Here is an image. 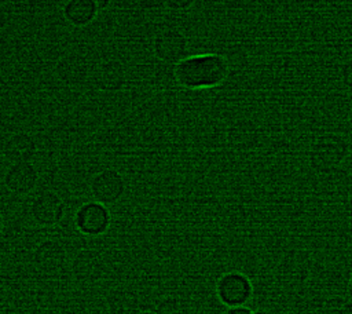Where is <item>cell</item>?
I'll list each match as a JSON object with an SVG mask.
<instances>
[{"label":"cell","instance_id":"1","mask_svg":"<svg viewBox=\"0 0 352 314\" xmlns=\"http://www.w3.org/2000/svg\"><path fill=\"white\" fill-rule=\"evenodd\" d=\"M231 72L228 59L217 52L187 55L173 66L175 81L186 90L216 88L226 83Z\"/></svg>","mask_w":352,"mask_h":314},{"label":"cell","instance_id":"2","mask_svg":"<svg viewBox=\"0 0 352 314\" xmlns=\"http://www.w3.org/2000/svg\"><path fill=\"white\" fill-rule=\"evenodd\" d=\"M351 151L348 139L338 132H323L312 139L307 151L309 168L320 175L337 171Z\"/></svg>","mask_w":352,"mask_h":314},{"label":"cell","instance_id":"3","mask_svg":"<svg viewBox=\"0 0 352 314\" xmlns=\"http://www.w3.org/2000/svg\"><path fill=\"white\" fill-rule=\"evenodd\" d=\"M216 297L226 307L246 306L254 293L252 280L239 270L223 273L214 285Z\"/></svg>","mask_w":352,"mask_h":314},{"label":"cell","instance_id":"4","mask_svg":"<svg viewBox=\"0 0 352 314\" xmlns=\"http://www.w3.org/2000/svg\"><path fill=\"white\" fill-rule=\"evenodd\" d=\"M89 191L94 201H98L106 207L113 205L124 197L126 191V182L122 174H120L117 169L104 168L91 178Z\"/></svg>","mask_w":352,"mask_h":314},{"label":"cell","instance_id":"5","mask_svg":"<svg viewBox=\"0 0 352 314\" xmlns=\"http://www.w3.org/2000/svg\"><path fill=\"white\" fill-rule=\"evenodd\" d=\"M111 224V213L109 208L98 201H87L74 212L76 229L88 237L104 234Z\"/></svg>","mask_w":352,"mask_h":314},{"label":"cell","instance_id":"6","mask_svg":"<svg viewBox=\"0 0 352 314\" xmlns=\"http://www.w3.org/2000/svg\"><path fill=\"white\" fill-rule=\"evenodd\" d=\"M30 218L43 227L58 224L65 215V202L60 196L52 190H45L36 196L29 207Z\"/></svg>","mask_w":352,"mask_h":314},{"label":"cell","instance_id":"7","mask_svg":"<svg viewBox=\"0 0 352 314\" xmlns=\"http://www.w3.org/2000/svg\"><path fill=\"white\" fill-rule=\"evenodd\" d=\"M154 55L165 63H179L187 56L188 39L177 29L160 32L153 40Z\"/></svg>","mask_w":352,"mask_h":314},{"label":"cell","instance_id":"8","mask_svg":"<svg viewBox=\"0 0 352 314\" xmlns=\"http://www.w3.org/2000/svg\"><path fill=\"white\" fill-rule=\"evenodd\" d=\"M70 270L77 282L94 284L104 275L106 263L98 251L81 249L74 255L70 263Z\"/></svg>","mask_w":352,"mask_h":314},{"label":"cell","instance_id":"9","mask_svg":"<svg viewBox=\"0 0 352 314\" xmlns=\"http://www.w3.org/2000/svg\"><path fill=\"white\" fill-rule=\"evenodd\" d=\"M34 267L45 274H54L60 271L67 262V251L65 245L58 240H43L33 251Z\"/></svg>","mask_w":352,"mask_h":314},{"label":"cell","instance_id":"10","mask_svg":"<svg viewBox=\"0 0 352 314\" xmlns=\"http://www.w3.org/2000/svg\"><path fill=\"white\" fill-rule=\"evenodd\" d=\"M3 183L6 189L16 196H26L32 193L38 183V171L30 163H15L4 172Z\"/></svg>","mask_w":352,"mask_h":314},{"label":"cell","instance_id":"11","mask_svg":"<svg viewBox=\"0 0 352 314\" xmlns=\"http://www.w3.org/2000/svg\"><path fill=\"white\" fill-rule=\"evenodd\" d=\"M37 153V142L28 132H15L4 143L3 154L11 163H30Z\"/></svg>","mask_w":352,"mask_h":314},{"label":"cell","instance_id":"12","mask_svg":"<svg viewBox=\"0 0 352 314\" xmlns=\"http://www.w3.org/2000/svg\"><path fill=\"white\" fill-rule=\"evenodd\" d=\"M55 73L62 83L67 85H80L87 80L89 74V67L82 56L70 54L58 61L55 66Z\"/></svg>","mask_w":352,"mask_h":314},{"label":"cell","instance_id":"13","mask_svg":"<svg viewBox=\"0 0 352 314\" xmlns=\"http://www.w3.org/2000/svg\"><path fill=\"white\" fill-rule=\"evenodd\" d=\"M126 74L120 61L100 63L94 73V83L102 91H118L125 85Z\"/></svg>","mask_w":352,"mask_h":314},{"label":"cell","instance_id":"14","mask_svg":"<svg viewBox=\"0 0 352 314\" xmlns=\"http://www.w3.org/2000/svg\"><path fill=\"white\" fill-rule=\"evenodd\" d=\"M96 0H67L62 7L63 18L76 28L89 25L98 15Z\"/></svg>","mask_w":352,"mask_h":314},{"label":"cell","instance_id":"15","mask_svg":"<svg viewBox=\"0 0 352 314\" xmlns=\"http://www.w3.org/2000/svg\"><path fill=\"white\" fill-rule=\"evenodd\" d=\"M165 6L168 7V10H172V11H186V10H188L194 6V1H190V0H169V1H165Z\"/></svg>","mask_w":352,"mask_h":314},{"label":"cell","instance_id":"16","mask_svg":"<svg viewBox=\"0 0 352 314\" xmlns=\"http://www.w3.org/2000/svg\"><path fill=\"white\" fill-rule=\"evenodd\" d=\"M253 311L248 306H239V307H227L223 314H252Z\"/></svg>","mask_w":352,"mask_h":314},{"label":"cell","instance_id":"17","mask_svg":"<svg viewBox=\"0 0 352 314\" xmlns=\"http://www.w3.org/2000/svg\"><path fill=\"white\" fill-rule=\"evenodd\" d=\"M8 18H10V15H8L7 8L0 3V32H1V30H4V28L7 26V23H8Z\"/></svg>","mask_w":352,"mask_h":314},{"label":"cell","instance_id":"18","mask_svg":"<svg viewBox=\"0 0 352 314\" xmlns=\"http://www.w3.org/2000/svg\"><path fill=\"white\" fill-rule=\"evenodd\" d=\"M334 314H352V300L351 302L344 300Z\"/></svg>","mask_w":352,"mask_h":314},{"label":"cell","instance_id":"19","mask_svg":"<svg viewBox=\"0 0 352 314\" xmlns=\"http://www.w3.org/2000/svg\"><path fill=\"white\" fill-rule=\"evenodd\" d=\"M252 314H272V313L268 310H264V308H258V310H254Z\"/></svg>","mask_w":352,"mask_h":314},{"label":"cell","instance_id":"20","mask_svg":"<svg viewBox=\"0 0 352 314\" xmlns=\"http://www.w3.org/2000/svg\"><path fill=\"white\" fill-rule=\"evenodd\" d=\"M348 291H349V293L352 295V271H351V274H349V280H348Z\"/></svg>","mask_w":352,"mask_h":314},{"label":"cell","instance_id":"21","mask_svg":"<svg viewBox=\"0 0 352 314\" xmlns=\"http://www.w3.org/2000/svg\"><path fill=\"white\" fill-rule=\"evenodd\" d=\"M3 229H4V218H3V215L0 212V234L3 233Z\"/></svg>","mask_w":352,"mask_h":314},{"label":"cell","instance_id":"22","mask_svg":"<svg viewBox=\"0 0 352 314\" xmlns=\"http://www.w3.org/2000/svg\"><path fill=\"white\" fill-rule=\"evenodd\" d=\"M135 314H158V313L151 311V310H142V311H138V313H135Z\"/></svg>","mask_w":352,"mask_h":314},{"label":"cell","instance_id":"23","mask_svg":"<svg viewBox=\"0 0 352 314\" xmlns=\"http://www.w3.org/2000/svg\"><path fill=\"white\" fill-rule=\"evenodd\" d=\"M280 314H292V313H280Z\"/></svg>","mask_w":352,"mask_h":314}]
</instances>
